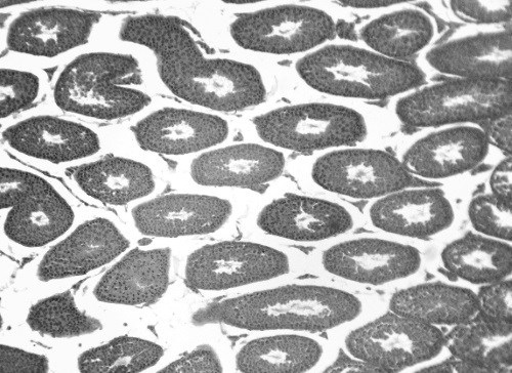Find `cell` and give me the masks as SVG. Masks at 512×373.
I'll return each instance as SVG.
<instances>
[{"label":"cell","mask_w":512,"mask_h":373,"mask_svg":"<svg viewBox=\"0 0 512 373\" xmlns=\"http://www.w3.org/2000/svg\"><path fill=\"white\" fill-rule=\"evenodd\" d=\"M362 216L374 232L416 244L447 236L460 221L456 199L443 187L400 189L368 202Z\"/></svg>","instance_id":"18"},{"label":"cell","mask_w":512,"mask_h":373,"mask_svg":"<svg viewBox=\"0 0 512 373\" xmlns=\"http://www.w3.org/2000/svg\"><path fill=\"white\" fill-rule=\"evenodd\" d=\"M486 132L492 145L511 155V113L489 122Z\"/></svg>","instance_id":"39"},{"label":"cell","mask_w":512,"mask_h":373,"mask_svg":"<svg viewBox=\"0 0 512 373\" xmlns=\"http://www.w3.org/2000/svg\"><path fill=\"white\" fill-rule=\"evenodd\" d=\"M27 324L34 333L51 339H74L97 333L100 320L81 311L70 293L47 298L34 305Z\"/></svg>","instance_id":"31"},{"label":"cell","mask_w":512,"mask_h":373,"mask_svg":"<svg viewBox=\"0 0 512 373\" xmlns=\"http://www.w3.org/2000/svg\"><path fill=\"white\" fill-rule=\"evenodd\" d=\"M511 168V155H506L497 162L488 179L490 193L507 205H512Z\"/></svg>","instance_id":"38"},{"label":"cell","mask_w":512,"mask_h":373,"mask_svg":"<svg viewBox=\"0 0 512 373\" xmlns=\"http://www.w3.org/2000/svg\"><path fill=\"white\" fill-rule=\"evenodd\" d=\"M338 25L322 3H281L233 15L218 33L235 54L294 61L336 39Z\"/></svg>","instance_id":"7"},{"label":"cell","mask_w":512,"mask_h":373,"mask_svg":"<svg viewBox=\"0 0 512 373\" xmlns=\"http://www.w3.org/2000/svg\"><path fill=\"white\" fill-rule=\"evenodd\" d=\"M388 310L436 327H459L480 316L477 290L445 281L409 282L396 288Z\"/></svg>","instance_id":"26"},{"label":"cell","mask_w":512,"mask_h":373,"mask_svg":"<svg viewBox=\"0 0 512 373\" xmlns=\"http://www.w3.org/2000/svg\"><path fill=\"white\" fill-rule=\"evenodd\" d=\"M298 174L314 191L351 201L371 202L414 183L398 156L370 144L311 155Z\"/></svg>","instance_id":"12"},{"label":"cell","mask_w":512,"mask_h":373,"mask_svg":"<svg viewBox=\"0 0 512 373\" xmlns=\"http://www.w3.org/2000/svg\"><path fill=\"white\" fill-rule=\"evenodd\" d=\"M377 312L360 289L327 279L295 278L232 295L196 310L194 326L220 325L236 334L340 335Z\"/></svg>","instance_id":"2"},{"label":"cell","mask_w":512,"mask_h":373,"mask_svg":"<svg viewBox=\"0 0 512 373\" xmlns=\"http://www.w3.org/2000/svg\"><path fill=\"white\" fill-rule=\"evenodd\" d=\"M69 178L80 195L109 207H132L163 186L159 168L141 152L97 157L73 168Z\"/></svg>","instance_id":"21"},{"label":"cell","mask_w":512,"mask_h":373,"mask_svg":"<svg viewBox=\"0 0 512 373\" xmlns=\"http://www.w3.org/2000/svg\"><path fill=\"white\" fill-rule=\"evenodd\" d=\"M109 25L100 13L32 2L8 20L2 47L8 56L39 68L60 66L105 39Z\"/></svg>","instance_id":"10"},{"label":"cell","mask_w":512,"mask_h":373,"mask_svg":"<svg viewBox=\"0 0 512 373\" xmlns=\"http://www.w3.org/2000/svg\"><path fill=\"white\" fill-rule=\"evenodd\" d=\"M380 119L360 104L315 97L263 109L246 121L249 139L284 153L315 155L370 144Z\"/></svg>","instance_id":"5"},{"label":"cell","mask_w":512,"mask_h":373,"mask_svg":"<svg viewBox=\"0 0 512 373\" xmlns=\"http://www.w3.org/2000/svg\"><path fill=\"white\" fill-rule=\"evenodd\" d=\"M131 236L113 218L96 215L75 227L37 266L41 282L82 276L102 268L131 247Z\"/></svg>","instance_id":"22"},{"label":"cell","mask_w":512,"mask_h":373,"mask_svg":"<svg viewBox=\"0 0 512 373\" xmlns=\"http://www.w3.org/2000/svg\"><path fill=\"white\" fill-rule=\"evenodd\" d=\"M449 13L458 21L475 24L478 27H502L511 22L512 2L510 0H478L463 2L453 0L444 3Z\"/></svg>","instance_id":"34"},{"label":"cell","mask_w":512,"mask_h":373,"mask_svg":"<svg viewBox=\"0 0 512 373\" xmlns=\"http://www.w3.org/2000/svg\"><path fill=\"white\" fill-rule=\"evenodd\" d=\"M308 271V257L266 239H224L196 246L185 257L182 273L200 293L236 295Z\"/></svg>","instance_id":"6"},{"label":"cell","mask_w":512,"mask_h":373,"mask_svg":"<svg viewBox=\"0 0 512 373\" xmlns=\"http://www.w3.org/2000/svg\"><path fill=\"white\" fill-rule=\"evenodd\" d=\"M511 81L449 78L424 85L394 99L390 113L403 126L434 129L491 122L511 113Z\"/></svg>","instance_id":"11"},{"label":"cell","mask_w":512,"mask_h":373,"mask_svg":"<svg viewBox=\"0 0 512 373\" xmlns=\"http://www.w3.org/2000/svg\"><path fill=\"white\" fill-rule=\"evenodd\" d=\"M399 3L400 2H366V0H363V2H328L324 4L331 7V9L337 8L358 13H371L374 15L395 7Z\"/></svg>","instance_id":"40"},{"label":"cell","mask_w":512,"mask_h":373,"mask_svg":"<svg viewBox=\"0 0 512 373\" xmlns=\"http://www.w3.org/2000/svg\"><path fill=\"white\" fill-rule=\"evenodd\" d=\"M336 350L319 335L265 333L250 335L236 349L232 367L244 373L325 372Z\"/></svg>","instance_id":"23"},{"label":"cell","mask_w":512,"mask_h":373,"mask_svg":"<svg viewBox=\"0 0 512 373\" xmlns=\"http://www.w3.org/2000/svg\"><path fill=\"white\" fill-rule=\"evenodd\" d=\"M480 315L500 324L511 325V278L480 287L477 290Z\"/></svg>","instance_id":"36"},{"label":"cell","mask_w":512,"mask_h":373,"mask_svg":"<svg viewBox=\"0 0 512 373\" xmlns=\"http://www.w3.org/2000/svg\"><path fill=\"white\" fill-rule=\"evenodd\" d=\"M287 168L286 153L248 139L229 142L183 161L178 176L187 189L233 193L273 184Z\"/></svg>","instance_id":"17"},{"label":"cell","mask_w":512,"mask_h":373,"mask_svg":"<svg viewBox=\"0 0 512 373\" xmlns=\"http://www.w3.org/2000/svg\"><path fill=\"white\" fill-rule=\"evenodd\" d=\"M52 183L44 176L4 161L0 172V209L5 212Z\"/></svg>","instance_id":"33"},{"label":"cell","mask_w":512,"mask_h":373,"mask_svg":"<svg viewBox=\"0 0 512 373\" xmlns=\"http://www.w3.org/2000/svg\"><path fill=\"white\" fill-rule=\"evenodd\" d=\"M291 72L315 97L360 105L392 101L429 81L418 64L381 56L347 39H334L294 60Z\"/></svg>","instance_id":"4"},{"label":"cell","mask_w":512,"mask_h":373,"mask_svg":"<svg viewBox=\"0 0 512 373\" xmlns=\"http://www.w3.org/2000/svg\"><path fill=\"white\" fill-rule=\"evenodd\" d=\"M439 260L462 284L480 288L511 277L512 246L469 231L442 245Z\"/></svg>","instance_id":"28"},{"label":"cell","mask_w":512,"mask_h":373,"mask_svg":"<svg viewBox=\"0 0 512 373\" xmlns=\"http://www.w3.org/2000/svg\"><path fill=\"white\" fill-rule=\"evenodd\" d=\"M50 82L42 68L7 56L0 66V120L6 123L30 111L48 95Z\"/></svg>","instance_id":"30"},{"label":"cell","mask_w":512,"mask_h":373,"mask_svg":"<svg viewBox=\"0 0 512 373\" xmlns=\"http://www.w3.org/2000/svg\"><path fill=\"white\" fill-rule=\"evenodd\" d=\"M164 357L165 349L154 341L121 337L83 353L78 368L87 373L142 372L156 367Z\"/></svg>","instance_id":"29"},{"label":"cell","mask_w":512,"mask_h":373,"mask_svg":"<svg viewBox=\"0 0 512 373\" xmlns=\"http://www.w3.org/2000/svg\"><path fill=\"white\" fill-rule=\"evenodd\" d=\"M3 232L13 244L27 250L47 246L77 224L73 201L54 183L4 212Z\"/></svg>","instance_id":"27"},{"label":"cell","mask_w":512,"mask_h":373,"mask_svg":"<svg viewBox=\"0 0 512 373\" xmlns=\"http://www.w3.org/2000/svg\"><path fill=\"white\" fill-rule=\"evenodd\" d=\"M234 131L227 115L180 102H157L123 123L120 135L134 150L183 162L229 143Z\"/></svg>","instance_id":"15"},{"label":"cell","mask_w":512,"mask_h":373,"mask_svg":"<svg viewBox=\"0 0 512 373\" xmlns=\"http://www.w3.org/2000/svg\"><path fill=\"white\" fill-rule=\"evenodd\" d=\"M492 147L480 124H455L420 130L405 141L398 157L414 179L446 183L479 169Z\"/></svg>","instance_id":"19"},{"label":"cell","mask_w":512,"mask_h":373,"mask_svg":"<svg viewBox=\"0 0 512 373\" xmlns=\"http://www.w3.org/2000/svg\"><path fill=\"white\" fill-rule=\"evenodd\" d=\"M219 347L212 344H200L191 351L184 353L176 360L170 361L158 372L187 373V372H225L231 365Z\"/></svg>","instance_id":"35"},{"label":"cell","mask_w":512,"mask_h":373,"mask_svg":"<svg viewBox=\"0 0 512 373\" xmlns=\"http://www.w3.org/2000/svg\"><path fill=\"white\" fill-rule=\"evenodd\" d=\"M337 337L349 358L380 372L418 371L440 359L447 349L441 328L388 309L375 312Z\"/></svg>","instance_id":"13"},{"label":"cell","mask_w":512,"mask_h":373,"mask_svg":"<svg viewBox=\"0 0 512 373\" xmlns=\"http://www.w3.org/2000/svg\"><path fill=\"white\" fill-rule=\"evenodd\" d=\"M111 139L94 123L49 106L27 111L2 127V140L11 152L52 168H75L100 157Z\"/></svg>","instance_id":"14"},{"label":"cell","mask_w":512,"mask_h":373,"mask_svg":"<svg viewBox=\"0 0 512 373\" xmlns=\"http://www.w3.org/2000/svg\"><path fill=\"white\" fill-rule=\"evenodd\" d=\"M105 39L138 50L155 88L180 103L223 115L267 103L272 81L255 59L210 53L180 18L139 14L110 23Z\"/></svg>","instance_id":"1"},{"label":"cell","mask_w":512,"mask_h":373,"mask_svg":"<svg viewBox=\"0 0 512 373\" xmlns=\"http://www.w3.org/2000/svg\"><path fill=\"white\" fill-rule=\"evenodd\" d=\"M173 258L169 246L136 248L102 277L94 288L95 299L125 307L156 304L172 283Z\"/></svg>","instance_id":"24"},{"label":"cell","mask_w":512,"mask_h":373,"mask_svg":"<svg viewBox=\"0 0 512 373\" xmlns=\"http://www.w3.org/2000/svg\"><path fill=\"white\" fill-rule=\"evenodd\" d=\"M357 34L359 43L373 52L397 61H411L436 44L439 26L430 13L400 2L372 15Z\"/></svg>","instance_id":"25"},{"label":"cell","mask_w":512,"mask_h":373,"mask_svg":"<svg viewBox=\"0 0 512 373\" xmlns=\"http://www.w3.org/2000/svg\"><path fill=\"white\" fill-rule=\"evenodd\" d=\"M156 91L138 50L103 39L58 67L48 105L91 123H126L158 102Z\"/></svg>","instance_id":"3"},{"label":"cell","mask_w":512,"mask_h":373,"mask_svg":"<svg viewBox=\"0 0 512 373\" xmlns=\"http://www.w3.org/2000/svg\"><path fill=\"white\" fill-rule=\"evenodd\" d=\"M0 367L2 373H44L50 364L45 356L2 345Z\"/></svg>","instance_id":"37"},{"label":"cell","mask_w":512,"mask_h":373,"mask_svg":"<svg viewBox=\"0 0 512 373\" xmlns=\"http://www.w3.org/2000/svg\"><path fill=\"white\" fill-rule=\"evenodd\" d=\"M418 65L449 78L511 81V30L502 26L456 32L423 52Z\"/></svg>","instance_id":"20"},{"label":"cell","mask_w":512,"mask_h":373,"mask_svg":"<svg viewBox=\"0 0 512 373\" xmlns=\"http://www.w3.org/2000/svg\"><path fill=\"white\" fill-rule=\"evenodd\" d=\"M248 223L258 238L286 246H322L353 234L363 216L346 200L284 188L268 193L256 204Z\"/></svg>","instance_id":"9"},{"label":"cell","mask_w":512,"mask_h":373,"mask_svg":"<svg viewBox=\"0 0 512 373\" xmlns=\"http://www.w3.org/2000/svg\"><path fill=\"white\" fill-rule=\"evenodd\" d=\"M511 206L490 192L482 193L468 201L465 215L475 233L511 243Z\"/></svg>","instance_id":"32"},{"label":"cell","mask_w":512,"mask_h":373,"mask_svg":"<svg viewBox=\"0 0 512 373\" xmlns=\"http://www.w3.org/2000/svg\"><path fill=\"white\" fill-rule=\"evenodd\" d=\"M240 213L241 203L233 193L184 188L130 207L127 221L140 236L176 241L223 234Z\"/></svg>","instance_id":"16"},{"label":"cell","mask_w":512,"mask_h":373,"mask_svg":"<svg viewBox=\"0 0 512 373\" xmlns=\"http://www.w3.org/2000/svg\"><path fill=\"white\" fill-rule=\"evenodd\" d=\"M419 244L392 236L350 234L322 245L308 258V270L353 288L399 287L423 272Z\"/></svg>","instance_id":"8"}]
</instances>
